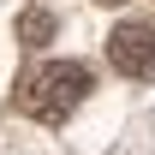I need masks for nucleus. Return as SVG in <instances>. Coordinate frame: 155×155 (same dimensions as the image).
<instances>
[{
  "label": "nucleus",
  "instance_id": "7ed1b4c3",
  "mask_svg": "<svg viewBox=\"0 0 155 155\" xmlns=\"http://www.w3.org/2000/svg\"><path fill=\"white\" fill-rule=\"evenodd\" d=\"M54 12H48V6H30V12H24L18 18V36H24V48H48V42H54Z\"/></svg>",
  "mask_w": 155,
  "mask_h": 155
},
{
  "label": "nucleus",
  "instance_id": "f03ea898",
  "mask_svg": "<svg viewBox=\"0 0 155 155\" xmlns=\"http://www.w3.org/2000/svg\"><path fill=\"white\" fill-rule=\"evenodd\" d=\"M107 60L125 78H149L155 72V24H119L107 36Z\"/></svg>",
  "mask_w": 155,
  "mask_h": 155
},
{
  "label": "nucleus",
  "instance_id": "20e7f679",
  "mask_svg": "<svg viewBox=\"0 0 155 155\" xmlns=\"http://www.w3.org/2000/svg\"><path fill=\"white\" fill-rule=\"evenodd\" d=\"M101 6H119V0H101Z\"/></svg>",
  "mask_w": 155,
  "mask_h": 155
},
{
  "label": "nucleus",
  "instance_id": "f257e3e1",
  "mask_svg": "<svg viewBox=\"0 0 155 155\" xmlns=\"http://www.w3.org/2000/svg\"><path fill=\"white\" fill-rule=\"evenodd\" d=\"M84 96H90V66H78V60H48V66H36V72H24L18 114L54 125V119H66Z\"/></svg>",
  "mask_w": 155,
  "mask_h": 155
}]
</instances>
